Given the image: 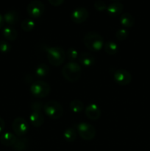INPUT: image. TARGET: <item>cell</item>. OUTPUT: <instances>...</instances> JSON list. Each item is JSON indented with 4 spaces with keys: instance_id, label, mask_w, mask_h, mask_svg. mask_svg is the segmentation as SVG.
I'll return each mask as SVG.
<instances>
[{
    "instance_id": "1",
    "label": "cell",
    "mask_w": 150,
    "mask_h": 151,
    "mask_svg": "<svg viewBox=\"0 0 150 151\" xmlns=\"http://www.w3.org/2000/svg\"><path fill=\"white\" fill-rule=\"evenodd\" d=\"M83 44L90 52H96L104 47V41L102 36L98 32L90 31L84 36Z\"/></svg>"
},
{
    "instance_id": "2",
    "label": "cell",
    "mask_w": 150,
    "mask_h": 151,
    "mask_svg": "<svg viewBox=\"0 0 150 151\" xmlns=\"http://www.w3.org/2000/svg\"><path fill=\"white\" fill-rule=\"evenodd\" d=\"M62 75L66 81L75 82L80 78L82 75V68L76 62H69L63 66Z\"/></svg>"
},
{
    "instance_id": "3",
    "label": "cell",
    "mask_w": 150,
    "mask_h": 151,
    "mask_svg": "<svg viewBox=\"0 0 150 151\" xmlns=\"http://www.w3.org/2000/svg\"><path fill=\"white\" fill-rule=\"evenodd\" d=\"M46 57L50 64L54 66H59L66 59V52L60 47H51L46 50Z\"/></svg>"
},
{
    "instance_id": "4",
    "label": "cell",
    "mask_w": 150,
    "mask_h": 151,
    "mask_svg": "<svg viewBox=\"0 0 150 151\" xmlns=\"http://www.w3.org/2000/svg\"><path fill=\"white\" fill-rule=\"evenodd\" d=\"M44 113L50 119H60L63 114V108L58 102L51 100L43 106Z\"/></svg>"
},
{
    "instance_id": "5",
    "label": "cell",
    "mask_w": 150,
    "mask_h": 151,
    "mask_svg": "<svg viewBox=\"0 0 150 151\" xmlns=\"http://www.w3.org/2000/svg\"><path fill=\"white\" fill-rule=\"evenodd\" d=\"M51 87L49 84L42 81H37L32 83L30 86V92L36 98H44L49 94Z\"/></svg>"
},
{
    "instance_id": "6",
    "label": "cell",
    "mask_w": 150,
    "mask_h": 151,
    "mask_svg": "<svg viewBox=\"0 0 150 151\" xmlns=\"http://www.w3.org/2000/svg\"><path fill=\"white\" fill-rule=\"evenodd\" d=\"M77 132L81 138L85 141H91L96 137L95 128L85 122L78 124Z\"/></svg>"
},
{
    "instance_id": "7",
    "label": "cell",
    "mask_w": 150,
    "mask_h": 151,
    "mask_svg": "<svg viewBox=\"0 0 150 151\" xmlns=\"http://www.w3.org/2000/svg\"><path fill=\"white\" fill-rule=\"evenodd\" d=\"M45 11V6L39 0L32 1L26 7V12L30 18L38 19L40 18Z\"/></svg>"
},
{
    "instance_id": "8",
    "label": "cell",
    "mask_w": 150,
    "mask_h": 151,
    "mask_svg": "<svg viewBox=\"0 0 150 151\" xmlns=\"http://www.w3.org/2000/svg\"><path fill=\"white\" fill-rule=\"evenodd\" d=\"M12 128L15 135L19 137H23L28 132L29 125L25 119L22 117H17L12 123Z\"/></svg>"
},
{
    "instance_id": "9",
    "label": "cell",
    "mask_w": 150,
    "mask_h": 151,
    "mask_svg": "<svg viewBox=\"0 0 150 151\" xmlns=\"http://www.w3.org/2000/svg\"><path fill=\"white\" fill-rule=\"evenodd\" d=\"M115 82L120 86L129 85L132 81V75L126 69H118L114 74Z\"/></svg>"
},
{
    "instance_id": "10",
    "label": "cell",
    "mask_w": 150,
    "mask_h": 151,
    "mask_svg": "<svg viewBox=\"0 0 150 151\" xmlns=\"http://www.w3.org/2000/svg\"><path fill=\"white\" fill-rule=\"evenodd\" d=\"M88 18V11L85 7H77L72 12L71 19L72 22L76 24H82L85 22Z\"/></svg>"
},
{
    "instance_id": "11",
    "label": "cell",
    "mask_w": 150,
    "mask_h": 151,
    "mask_svg": "<svg viewBox=\"0 0 150 151\" xmlns=\"http://www.w3.org/2000/svg\"><path fill=\"white\" fill-rule=\"evenodd\" d=\"M85 113L87 117L93 121L97 120L101 116V110L96 104L91 103L88 105L85 109Z\"/></svg>"
},
{
    "instance_id": "12",
    "label": "cell",
    "mask_w": 150,
    "mask_h": 151,
    "mask_svg": "<svg viewBox=\"0 0 150 151\" xmlns=\"http://www.w3.org/2000/svg\"><path fill=\"white\" fill-rule=\"evenodd\" d=\"M29 122L34 127H41L44 123V116L41 110L34 109L29 115Z\"/></svg>"
},
{
    "instance_id": "13",
    "label": "cell",
    "mask_w": 150,
    "mask_h": 151,
    "mask_svg": "<svg viewBox=\"0 0 150 151\" xmlns=\"http://www.w3.org/2000/svg\"><path fill=\"white\" fill-rule=\"evenodd\" d=\"M16 139H17L16 136L10 132L4 133L0 137V142L1 143V145L7 146V147H10V146L13 147V145L16 142Z\"/></svg>"
},
{
    "instance_id": "14",
    "label": "cell",
    "mask_w": 150,
    "mask_h": 151,
    "mask_svg": "<svg viewBox=\"0 0 150 151\" xmlns=\"http://www.w3.org/2000/svg\"><path fill=\"white\" fill-rule=\"evenodd\" d=\"M107 12L109 16H116L120 15L124 10V5L120 2H113L107 7Z\"/></svg>"
},
{
    "instance_id": "15",
    "label": "cell",
    "mask_w": 150,
    "mask_h": 151,
    "mask_svg": "<svg viewBox=\"0 0 150 151\" xmlns=\"http://www.w3.org/2000/svg\"><path fill=\"white\" fill-rule=\"evenodd\" d=\"M3 18H4V22L7 24L9 26L11 27L16 24L19 20V13L15 10H10V11L7 12L3 16Z\"/></svg>"
},
{
    "instance_id": "16",
    "label": "cell",
    "mask_w": 150,
    "mask_h": 151,
    "mask_svg": "<svg viewBox=\"0 0 150 151\" xmlns=\"http://www.w3.org/2000/svg\"><path fill=\"white\" fill-rule=\"evenodd\" d=\"M78 59H79V63L84 66H91L94 65L95 62V58L93 54L90 52H85L81 53Z\"/></svg>"
},
{
    "instance_id": "17",
    "label": "cell",
    "mask_w": 150,
    "mask_h": 151,
    "mask_svg": "<svg viewBox=\"0 0 150 151\" xmlns=\"http://www.w3.org/2000/svg\"><path fill=\"white\" fill-rule=\"evenodd\" d=\"M3 36L6 40L10 41H14L18 37V32L14 27L11 26H7L3 29Z\"/></svg>"
},
{
    "instance_id": "18",
    "label": "cell",
    "mask_w": 150,
    "mask_h": 151,
    "mask_svg": "<svg viewBox=\"0 0 150 151\" xmlns=\"http://www.w3.org/2000/svg\"><path fill=\"white\" fill-rule=\"evenodd\" d=\"M119 21H120L121 24L126 28L132 27L134 24H135V19L129 13H124L121 14V16H120V19H119Z\"/></svg>"
},
{
    "instance_id": "19",
    "label": "cell",
    "mask_w": 150,
    "mask_h": 151,
    "mask_svg": "<svg viewBox=\"0 0 150 151\" xmlns=\"http://www.w3.org/2000/svg\"><path fill=\"white\" fill-rule=\"evenodd\" d=\"M28 147H29V140L28 139L24 137L17 138L16 142L13 146V148L16 151H24Z\"/></svg>"
},
{
    "instance_id": "20",
    "label": "cell",
    "mask_w": 150,
    "mask_h": 151,
    "mask_svg": "<svg viewBox=\"0 0 150 151\" xmlns=\"http://www.w3.org/2000/svg\"><path fill=\"white\" fill-rule=\"evenodd\" d=\"M104 49L105 52L107 54L110 55H116L118 52V50H119L118 44L116 42L112 41H106L104 44Z\"/></svg>"
},
{
    "instance_id": "21",
    "label": "cell",
    "mask_w": 150,
    "mask_h": 151,
    "mask_svg": "<svg viewBox=\"0 0 150 151\" xmlns=\"http://www.w3.org/2000/svg\"><path fill=\"white\" fill-rule=\"evenodd\" d=\"M84 108V103L79 100H73L69 104V109L75 114H79L83 111Z\"/></svg>"
},
{
    "instance_id": "22",
    "label": "cell",
    "mask_w": 150,
    "mask_h": 151,
    "mask_svg": "<svg viewBox=\"0 0 150 151\" xmlns=\"http://www.w3.org/2000/svg\"><path fill=\"white\" fill-rule=\"evenodd\" d=\"M63 138L68 142H73L76 139V131L73 128H68L63 132Z\"/></svg>"
},
{
    "instance_id": "23",
    "label": "cell",
    "mask_w": 150,
    "mask_h": 151,
    "mask_svg": "<svg viewBox=\"0 0 150 151\" xmlns=\"http://www.w3.org/2000/svg\"><path fill=\"white\" fill-rule=\"evenodd\" d=\"M49 72V68L47 65L44 63H41L36 67L35 74L38 78H44L46 76Z\"/></svg>"
},
{
    "instance_id": "24",
    "label": "cell",
    "mask_w": 150,
    "mask_h": 151,
    "mask_svg": "<svg viewBox=\"0 0 150 151\" xmlns=\"http://www.w3.org/2000/svg\"><path fill=\"white\" fill-rule=\"evenodd\" d=\"M21 27L24 32H30V31L33 30V29L35 28V23L32 19L27 18V19H25L22 21Z\"/></svg>"
},
{
    "instance_id": "25",
    "label": "cell",
    "mask_w": 150,
    "mask_h": 151,
    "mask_svg": "<svg viewBox=\"0 0 150 151\" xmlns=\"http://www.w3.org/2000/svg\"><path fill=\"white\" fill-rule=\"evenodd\" d=\"M66 57L68 58L70 62H74L76 59L79 58V53L78 51L74 48H69L66 52Z\"/></svg>"
},
{
    "instance_id": "26",
    "label": "cell",
    "mask_w": 150,
    "mask_h": 151,
    "mask_svg": "<svg viewBox=\"0 0 150 151\" xmlns=\"http://www.w3.org/2000/svg\"><path fill=\"white\" fill-rule=\"evenodd\" d=\"M129 35V32L126 30V29L123 28V29H119L116 32V39L119 41H124Z\"/></svg>"
},
{
    "instance_id": "27",
    "label": "cell",
    "mask_w": 150,
    "mask_h": 151,
    "mask_svg": "<svg viewBox=\"0 0 150 151\" xmlns=\"http://www.w3.org/2000/svg\"><path fill=\"white\" fill-rule=\"evenodd\" d=\"M11 50V46L7 41H0V52L2 53H8Z\"/></svg>"
},
{
    "instance_id": "28",
    "label": "cell",
    "mask_w": 150,
    "mask_h": 151,
    "mask_svg": "<svg viewBox=\"0 0 150 151\" xmlns=\"http://www.w3.org/2000/svg\"><path fill=\"white\" fill-rule=\"evenodd\" d=\"M94 7L97 11H104V10L107 9V5H106L105 2L103 1L102 0H96V1L94 2Z\"/></svg>"
},
{
    "instance_id": "29",
    "label": "cell",
    "mask_w": 150,
    "mask_h": 151,
    "mask_svg": "<svg viewBox=\"0 0 150 151\" xmlns=\"http://www.w3.org/2000/svg\"><path fill=\"white\" fill-rule=\"evenodd\" d=\"M48 1L52 6L57 7V6L61 5L63 1H64V0H48Z\"/></svg>"
},
{
    "instance_id": "30",
    "label": "cell",
    "mask_w": 150,
    "mask_h": 151,
    "mask_svg": "<svg viewBox=\"0 0 150 151\" xmlns=\"http://www.w3.org/2000/svg\"><path fill=\"white\" fill-rule=\"evenodd\" d=\"M5 128V122L1 117H0V134L3 131V130Z\"/></svg>"
},
{
    "instance_id": "31",
    "label": "cell",
    "mask_w": 150,
    "mask_h": 151,
    "mask_svg": "<svg viewBox=\"0 0 150 151\" xmlns=\"http://www.w3.org/2000/svg\"><path fill=\"white\" fill-rule=\"evenodd\" d=\"M4 24V18H3V16H1V15L0 14V29H1V28L3 27Z\"/></svg>"
},
{
    "instance_id": "32",
    "label": "cell",
    "mask_w": 150,
    "mask_h": 151,
    "mask_svg": "<svg viewBox=\"0 0 150 151\" xmlns=\"http://www.w3.org/2000/svg\"><path fill=\"white\" fill-rule=\"evenodd\" d=\"M112 1H119V0H112Z\"/></svg>"
}]
</instances>
